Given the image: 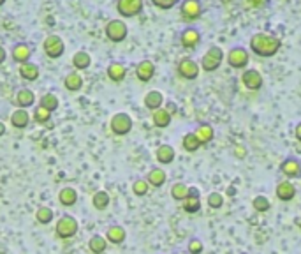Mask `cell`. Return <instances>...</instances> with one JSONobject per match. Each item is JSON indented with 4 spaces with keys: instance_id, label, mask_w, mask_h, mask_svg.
Here are the masks:
<instances>
[{
    "instance_id": "obj_48",
    "label": "cell",
    "mask_w": 301,
    "mask_h": 254,
    "mask_svg": "<svg viewBox=\"0 0 301 254\" xmlns=\"http://www.w3.org/2000/svg\"><path fill=\"white\" fill-rule=\"evenodd\" d=\"M296 138H298V139H300V141H301V122H300V124H298V126H296Z\"/></svg>"
},
{
    "instance_id": "obj_15",
    "label": "cell",
    "mask_w": 301,
    "mask_h": 254,
    "mask_svg": "<svg viewBox=\"0 0 301 254\" xmlns=\"http://www.w3.org/2000/svg\"><path fill=\"white\" fill-rule=\"evenodd\" d=\"M9 122H11V126L14 127V129H27L28 124H30V113H28V110L16 108L14 112L11 113Z\"/></svg>"
},
{
    "instance_id": "obj_44",
    "label": "cell",
    "mask_w": 301,
    "mask_h": 254,
    "mask_svg": "<svg viewBox=\"0 0 301 254\" xmlns=\"http://www.w3.org/2000/svg\"><path fill=\"white\" fill-rule=\"evenodd\" d=\"M176 110H178V108H176V104H174V103H167V104H166V112L169 113L171 117H173L174 113H176Z\"/></svg>"
},
{
    "instance_id": "obj_50",
    "label": "cell",
    "mask_w": 301,
    "mask_h": 254,
    "mask_svg": "<svg viewBox=\"0 0 301 254\" xmlns=\"http://www.w3.org/2000/svg\"><path fill=\"white\" fill-rule=\"evenodd\" d=\"M4 4H5V0H0V7H2Z\"/></svg>"
},
{
    "instance_id": "obj_17",
    "label": "cell",
    "mask_w": 301,
    "mask_h": 254,
    "mask_svg": "<svg viewBox=\"0 0 301 254\" xmlns=\"http://www.w3.org/2000/svg\"><path fill=\"white\" fill-rule=\"evenodd\" d=\"M58 201L62 207H74L77 203V191L71 185H66V187L60 189V193H58Z\"/></svg>"
},
{
    "instance_id": "obj_36",
    "label": "cell",
    "mask_w": 301,
    "mask_h": 254,
    "mask_svg": "<svg viewBox=\"0 0 301 254\" xmlns=\"http://www.w3.org/2000/svg\"><path fill=\"white\" fill-rule=\"evenodd\" d=\"M34 120L37 124H48L51 120V112L44 108V106H41V104H37L34 110Z\"/></svg>"
},
{
    "instance_id": "obj_32",
    "label": "cell",
    "mask_w": 301,
    "mask_h": 254,
    "mask_svg": "<svg viewBox=\"0 0 301 254\" xmlns=\"http://www.w3.org/2000/svg\"><path fill=\"white\" fill-rule=\"evenodd\" d=\"M194 134H196L197 139H199V141L205 145V143L212 141L213 134H215V132H213V127L210 126V124H201V126L196 129V132H194Z\"/></svg>"
},
{
    "instance_id": "obj_31",
    "label": "cell",
    "mask_w": 301,
    "mask_h": 254,
    "mask_svg": "<svg viewBox=\"0 0 301 254\" xmlns=\"http://www.w3.org/2000/svg\"><path fill=\"white\" fill-rule=\"evenodd\" d=\"M35 219H37L39 224L46 226V224H51V223H53L55 212L51 210L50 207H39L37 212H35Z\"/></svg>"
},
{
    "instance_id": "obj_47",
    "label": "cell",
    "mask_w": 301,
    "mask_h": 254,
    "mask_svg": "<svg viewBox=\"0 0 301 254\" xmlns=\"http://www.w3.org/2000/svg\"><path fill=\"white\" fill-rule=\"evenodd\" d=\"M5 132H7V127H5L4 122H0V138H2V136H4Z\"/></svg>"
},
{
    "instance_id": "obj_13",
    "label": "cell",
    "mask_w": 301,
    "mask_h": 254,
    "mask_svg": "<svg viewBox=\"0 0 301 254\" xmlns=\"http://www.w3.org/2000/svg\"><path fill=\"white\" fill-rule=\"evenodd\" d=\"M18 73H19V78L28 81V83L37 81L39 76H41V69H39L37 64H34L32 60L27 62V64H21V66L18 67Z\"/></svg>"
},
{
    "instance_id": "obj_35",
    "label": "cell",
    "mask_w": 301,
    "mask_h": 254,
    "mask_svg": "<svg viewBox=\"0 0 301 254\" xmlns=\"http://www.w3.org/2000/svg\"><path fill=\"white\" fill-rule=\"evenodd\" d=\"M201 145H203V143L197 139V136L194 134V132H189V134L183 136V148H185L187 152H196Z\"/></svg>"
},
{
    "instance_id": "obj_16",
    "label": "cell",
    "mask_w": 301,
    "mask_h": 254,
    "mask_svg": "<svg viewBox=\"0 0 301 254\" xmlns=\"http://www.w3.org/2000/svg\"><path fill=\"white\" fill-rule=\"evenodd\" d=\"M155 74V66H153V62L148 60V58H145V60H141L136 66V76H138L139 81H150L151 78H153Z\"/></svg>"
},
{
    "instance_id": "obj_30",
    "label": "cell",
    "mask_w": 301,
    "mask_h": 254,
    "mask_svg": "<svg viewBox=\"0 0 301 254\" xmlns=\"http://www.w3.org/2000/svg\"><path fill=\"white\" fill-rule=\"evenodd\" d=\"M39 104H41V106H44V108L50 110V112L53 113V112H57L58 106H60V101H58V97L55 96L53 92H46L44 96H41Z\"/></svg>"
},
{
    "instance_id": "obj_8",
    "label": "cell",
    "mask_w": 301,
    "mask_h": 254,
    "mask_svg": "<svg viewBox=\"0 0 301 254\" xmlns=\"http://www.w3.org/2000/svg\"><path fill=\"white\" fill-rule=\"evenodd\" d=\"M180 12H182L183 19H189V21L199 19L203 14V4H201V0H182Z\"/></svg>"
},
{
    "instance_id": "obj_2",
    "label": "cell",
    "mask_w": 301,
    "mask_h": 254,
    "mask_svg": "<svg viewBox=\"0 0 301 254\" xmlns=\"http://www.w3.org/2000/svg\"><path fill=\"white\" fill-rule=\"evenodd\" d=\"M43 50L48 58L57 60V58H60L64 53H66V42H64V39L58 34H50V35H46V39H44Z\"/></svg>"
},
{
    "instance_id": "obj_12",
    "label": "cell",
    "mask_w": 301,
    "mask_h": 254,
    "mask_svg": "<svg viewBox=\"0 0 301 254\" xmlns=\"http://www.w3.org/2000/svg\"><path fill=\"white\" fill-rule=\"evenodd\" d=\"M35 101H37V97H35L34 90L28 89V87H23V89H19L18 92H16L14 96V103L18 108H23V110H28L32 108L35 104Z\"/></svg>"
},
{
    "instance_id": "obj_51",
    "label": "cell",
    "mask_w": 301,
    "mask_h": 254,
    "mask_svg": "<svg viewBox=\"0 0 301 254\" xmlns=\"http://www.w3.org/2000/svg\"><path fill=\"white\" fill-rule=\"evenodd\" d=\"M298 226L301 228V217H300V219H298Z\"/></svg>"
},
{
    "instance_id": "obj_23",
    "label": "cell",
    "mask_w": 301,
    "mask_h": 254,
    "mask_svg": "<svg viewBox=\"0 0 301 254\" xmlns=\"http://www.w3.org/2000/svg\"><path fill=\"white\" fill-rule=\"evenodd\" d=\"M162 104H164V96L162 92H158V90H150V92L145 96V106H147L148 110H151V112L162 108Z\"/></svg>"
},
{
    "instance_id": "obj_26",
    "label": "cell",
    "mask_w": 301,
    "mask_h": 254,
    "mask_svg": "<svg viewBox=\"0 0 301 254\" xmlns=\"http://www.w3.org/2000/svg\"><path fill=\"white\" fill-rule=\"evenodd\" d=\"M88 249L92 251L93 254H102L108 249V239L102 235H93L92 239L88 240Z\"/></svg>"
},
{
    "instance_id": "obj_1",
    "label": "cell",
    "mask_w": 301,
    "mask_h": 254,
    "mask_svg": "<svg viewBox=\"0 0 301 254\" xmlns=\"http://www.w3.org/2000/svg\"><path fill=\"white\" fill-rule=\"evenodd\" d=\"M280 39L275 37L271 34H266V32H257L250 37V50L254 51L259 57H273L278 50H280Z\"/></svg>"
},
{
    "instance_id": "obj_11",
    "label": "cell",
    "mask_w": 301,
    "mask_h": 254,
    "mask_svg": "<svg viewBox=\"0 0 301 254\" xmlns=\"http://www.w3.org/2000/svg\"><path fill=\"white\" fill-rule=\"evenodd\" d=\"M227 64L234 69H243L248 64V51L241 46H236L229 51L227 55Z\"/></svg>"
},
{
    "instance_id": "obj_14",
    "label": "cell",
    "mask_w": 301,
    "mask_h": 254,
    "mask_svg": "<svg viewBox=\"0 0 301 254\" xmlns=\"http://www.w3.org/2000/svg\"><path fill=\"white\" fill-rule=\"evenodd\" d=\"M241 83L245 85V89L248 90H259L263 87V76L255 69H248L241 74Z\"/></svg>"
},
{
    "instance_id": "obj_7",
    "label": "cell",
    "mask_w": 301,
    "mask_h": 254,
    "mask_svg": "<svg viewBox=\"0 0 301 254\" xmlns=\"http://www.w3.org/2000/svg\"><path fill=\"white\" fill-rule=\"evenodd\" d=\"M143 0H118L116 2V11L124 18H134V16L143 12Z\"/></svg>"
},
{
    "instance_id": "obj_18",
    "label": "cell",
    "mask_w": 301,
    "mask_h": 254,
    "mask_svg": "<svg viewBox=\"0 0 301 254\" xmlns=\"http://www.w3.org/2000/svg\"><path fill=\"white\" fill-rule=\"evenodd\" d=\"M108 78L115 83H120V81H124L125 76H127V67L122 64V62H111L108 66Z\"/></svg>"
},
{
    "instance_id": "obj_21",
    "label": "cell",
    "mask_w": 301,
    "mask_h": 254,
    "mask_svg": "<svg viewBox=\"0 0 301 254\" xmlns=\"http://www.w3.org/2000/svg\"><path fill=\"white\" fill-rule=\"evenodd\" d=\"M64 87H66L69 92H77V90L83 89V76L77 71H71L66 78H64Z\"/></svg>"
},
{
    "instance_id": "obj_27",
    "label": "cell",
    "mask_w": 301,
    "mask_h": 254,
    "mask_svg": "<svg viewBox=\"0 0 301 254\" xmlns=\"http://www.w3.org/2000/svg\"><path fill=\"white\" fill-rule=\"evenodd\" d=\"M106 239H108V242L118 246V244H122L127 239V233H125V230L122 226H111L108 230V233H106Z\"/></svg>"
},
{
    "instance_id": "obj_45",
    "label": "cell",
    "mask_w": 301,
    "mask_h": 254,
    "mask_svg": "<svg viewBox=\"0 0 301 254\" xmlns=\"http://www.w3.org/2000/svg\"><path fill=\"white\" fill-rule=\"evenodd\" d=\"M189 198H199V191L196 187H189Z\"/></svg>"
},
{
    "instance_id": "obj_37",
    "label": "cell",
    "mask_w": 301,
    "mask_h": 254,
    "mask_svg": "<svg viewBox=\"0 0 301 254\" xmlns=\"http://www.w3.org/2000/svg\"><path fill=\"white\" fill-rule=\"evenodd\" d=\"M150 2L155 5V7L162 9V11H169V9H173L174 5L182 4V0H150Z\"/></svg>"
},
{
    "instance_id": "obj_20",
    "label": "cell",
    "mask_w": 301,
    "mask_h": 254,
    "mask_svg": "<svg viewBox=\"0 0 301 254\" xmlns=\"http://www.w3.org/2000/svg\"><path fill=\"white\" fill-rule=\"evenodd\" d=\"M180 39H182V44L185 48H196L201 42V32L192 27L185 28V30L182 32V35H180Z\"/></svg>"
},
{
    "instance_id": "obj_19",
    "label": "cell",
    "mask_w": 301,
    "mask_h": 254,
    "mask_svg": "<svg viewBox=\"0 0 301 254\" xmlns=\"http://www.w3.org/2000/svg\"><path fill=\"white\" fill-rule=\"evenodd\" d=\"M90 66H92V57L88 51L79 50L73 55V67L76 71H86Z\"/></svg>"
},
{
    "instance_id": "obj_9",
    "label": "cell",
    "mask_w": 301,
    "mask_h": 254,
    "mask_svg": "<svg viewBox=\"0 0 301 254\" xmlns=\"http://www.w3.org/2000/svg\"><path fill=\"white\" fill-rule=\"evenodd\" d=\"M199 64H197L194 58H182L180 60V64H178V73H180V76H183L185 80H196L197 76H199Z\"/></svg>"
},
{
    "instance_id": "obj_28",
    "label": "cell",
    "mask_w": 301,
    "mask_h": 254,
    "mask_svg": "<svg viewBox=\"0 0 301 254\" xmlns=\"http://www.w3.org/2000/svg\"><path fill=\"white\" fill-rule=\"evenodd\" d=\"M109 201H111V198H109V194L106 193V191H97V193L92 196L93 208H95V210H99V212L106 210V208L109 207Z\"/></svg>"
},
{
    "instance_id": "obj_34",
    "label": "cell",
    "mask_w": 301,
    "mask_h": 254,
    "mask_svg": "<svg viewBox=\"0 0 301 254\" xmlns=\"http://www.w3.org/2000/svg\"><path fill=\"white\" fill-rule=\"evenodd\" d=\"M171 196H173L174 200H178V201L187 200V198H189V185L182 184V182L174 184L173 187H171Z\"/></svg>"
},
{
    "instance_id": "obj_38",
    "label": "cell",
    "mask_w": 301,
    "mask_h": 254,
    "mask_svg": "<svg viewBox=\"0 0 301 254\" xmlns=\"http://www.w3.org/2000/svg\"><path fill=\"white\" fill-rule=\"evenodd\" d=\"M148 187H150L148 180H136L134 184H132V193H134L136 196H145V194L148 193Z\"/></svg>"
},
{
    "instance_id": "obj_40",
    "label": "cell",
    "mask_w": 301,
    "mask_h": 254,
    "mask_svg": "<svg viewBox=\"0 0 301 254\" xmlns=\"http://www.w3.org/2000/svg\"><path fill=\"white\" fill-rule=\"evenodd\" d=\"M254 208L257 212H266V210H270V201H268V198L266 196H257L254 200Z\"/></svg>"
},
{
    "instance_id": "obj_42",
    "label": "cell",
    "mask_w": 301,
    "mask_h": 254,
    "mask_svg": "<svg viewBox=\"0 0 301 254\" xmlns=\"http://www.w3.org/2000/svg\"><path fill=\"white\" fill-rule=\"evenodd\" d=\"M189 251H190L192 254H199L201 251H203V244H201L199 240H194V242H190Z\"/></svg>"
},
{
    "instance_id": "obj_22",
    "label": "cell",
    "mask_w": 301,
    "mask_h": 254,
    "mask_svg": "<svg viewBox=\"0 0 301 254\" xmlns=\"http://www.w3.org/2000/svg\"><path fill=\"white\" fill-rule=\"evenodd\" d=\"M280 169H282V173H286L289 178H298V177H301V162L298 161V159L289 157L287 161L282 162Z\"/></svg>"
},
{
    "instance_id": "obj_29",
    "label": "cell",
    "mask_w": 301,
    "mask_h": 254,
    "mask_svg": "<svg viewBox=\"0 0 301 254\" xmlns=\"http://www.w3.org/2000/svg\"><path fill=\"white\" fill-rule=\"evenodd\" d=\"M151 120H153L155 127H160V129H164V127H167L171 124V115L166 112V108H158V110H155V112L151 113Z\"/></svg>"
},
{
    "instance_id": "obj_5",
    "label": "cell",
    "mask_w": 301,
    "mask_h": 254,
    "mask_svg": "<svg viewBox=\"0 0 301 254\" xmlns=\"http://www.w3.org/2000/svg\"><path fill=\"white\" fill-rule=\"evenodd\" d=\"M109 129H111L113 134L116 136H125L131 132L132 129V119L129 113H115V115L111 117V120H109Z\"/></svg>"
},
{
    "instance_id": "obj_49",
    "label": "cell",
    "mask_w": 301,
    "mask_h": 254,
    "mask_svg": "<svg viewBox=\"0 0 301 254\" xmlns=\"http://www.w3.org/2000/svg\"><path fill=\"white\" fill-rule=\"evenodd\" d=\"M227 194H229V196H232V194H236V189H234V187H229V189H227Z\"/></svg>"
},
{
    "instance_id": "obj_4",
    "label": "cell",
    "mask_w": 301,
    "mask_h": 254,
    "mask_svg": "<svg viewBox=\"0 0 301 254\" xmlns=\"http://www.w3.org/2000/svg\"><path fill=\"white\" fill-rule=\"evenodd\" d=\"M104 34L111 42H122L127 39L129 27L122 19H109L104 27Z\"/></svg>"
},
{
    "instance_id": "obj_43",
    "label": "cell",
    "mask_w": 301,
    "mask_h": 254,
    "mask_svg": "<svg viewBox=\"0 0 301 254\" xmlns=\"http://www.w3.org/2000/svg\"><path fill=\"white\" fill-rule=\"evenodd\" d=\"M5 60H7V50H5V48L0 44V66H2Z\"/></svg>"
},
{
    "instance_id": "obj_3",
    "label": "cell",
    "mask_w": 301,
    "mask_h": 254,
    "mask_svg": "<svg viewBox=\"0 0 301 254\" xmlns=\"http://www.w3.org/2000/svg\"><path fill=\"white\" fill-rule=\"evenodd\" d=\"M77 230H79V224H77L76 217L69 216V214L62 216L57 221V224H55L57 237H60V239H73L77 233Z\"/></svg>"
},
{
    "instance_id": "obj_33",
    "label": "cell",
    "mask_w": 301,
    "mask_h": 254,
    "mask_svg": "<svg viewBox=\"0 0 301 254\" xmlns=\"http://www.w3.org/2000/svg\"><path fill=\"white\" fill-rule=\"evenodd\" d=\"M164 182H166V171L160 168H153L148 173V184L153 185V187H162Z\"/></svg>"
},
{
    "instance_id": "obj_6",
    "label": "cell",
    "mask_w": 301,
    "mask_h": 254,
    "mask_svg": "<svg viewBox=\"0 0 301 254\" xmlns=\"http://www.w3.org/2000/svg\"><path fill=\"white\" fill-rule=\"evenodd\" d=\"M222 60H224V51H222V48L210 46L208 51L205 53V57H203V60H201V67H203V71H206V73H212V71L219 69Z\"/></svg>"
},
{
    "instance_id": "obj_25",
    "label": "cell",
    "mask_w": 301,
    "mask_h": 254,
    "mask_svg": "<svg viewBox=\"0 0 301 254\" xmlns=\"http://www.w3.org/2000/svg\"><path fill=\"white\" fill-rule=\"evenodd\" d=\"M174 155H176V152L171 145H160L157 148V161L160 164H171L174 161Z\"/></svg>"
},
{
    "instance_id": "obj_46",
    "label": "cell",
    "mask_w": 301,
    "mask_h": 254,
    "mask_svg": "<svg viewBox=\"0 0 301 254\" xmlns=\"http://www.w3.org/2000/svg\"><path fill=\"white\" fill-rule=\"evenodd\" d=\"M264 2H266V0H248V4L254 5V7H261Z\"/></svg>"
},
{
    "instance_id": "obj_24",
    "label": "cell",
    "mask_w": 301,
    "mask_h": 254,
    "mask_svg": "<svg viewBox=\"0 0 301 254\" xmlns=\"http://www.w3.org/2000/svg\"><path fill=\"white\" fill-rule=\"evenodd\" d=\"M296 196V187L291 182H280L277 187V198L282 201H291Z\"/></svg>"
},
{
    "instance_id": "obj_10",
    "label": "cell",
    "mask_w": 301,
    "mask_h": 254,
    "mask_svg": "<svg viewBox=\"0 0 301 254\" xmlns=\"http://www.w3.org/2000/svg\"><path fill=\"white\" fill-rule=\"evenodd\" d=\"M32 53H34V50H32V46L28 44V42H16L14 46H12V50H11L12 60L18 62L19 66H21V64H27V62H30Z\"/></svg>"
},
{
    "instance_id": "obj_39",
    "label": "cell",
    "mask_w": 301,
    "mask_h": 254,
    "mask_svg": "<svg viewBox=\"0 0 301 254\" xmlns=\"http://www.w3.org/2000/svg\"><path fill=\"white\" fill-rule=\"evenodd\" d=\"M183 208H185V212H189V214H196L201 208V200L199 198H187Z\"/></svg>"
},
{
    "instance_id": "obj_41",
    "label": "cell",
    "mask_w": 301,
    "mask_h": 254,
    "mask_svg": "<svg viewBox=\"0 0 301 254\" xmlns=\"http://www.w3.org/2000/svg\"><path fill=\"white\" fill-rule=\"evenodd\" d=\"M208 205L212 208H220L222 205H224V198H222V194H220V193H212L208 196Z\"/></svg>"
}]
</instances>
